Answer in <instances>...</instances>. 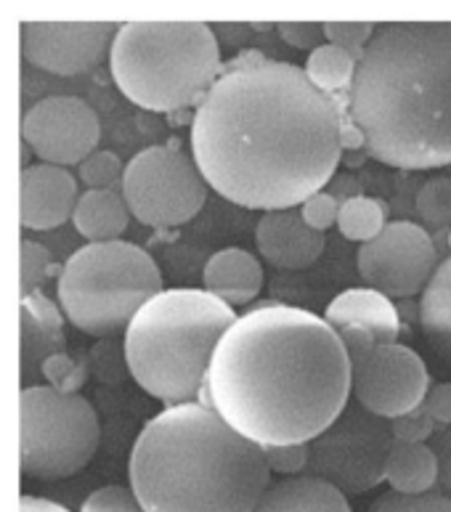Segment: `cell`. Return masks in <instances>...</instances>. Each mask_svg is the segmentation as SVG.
I'll return each mask as SVG.
<instances>
[{"label":"cell","instance_id":"cell-1","mask_svg":"<svg viewBox=\"0 0 451 512\" xmlns=\"http://www.w3.org/2000/svg\"><path fill=\"white\" fill-rule=\"evenodd\" d=\"M348 109L306 69L253 59L218 77L192 120V157L207 186L247 210H295L332 184Z\"/></svg>","mask_w":451,"mask_h":512},{"label":"cell","instance_id":"cell-2","mask_svg":"<svg viewBox=\"0 0 451 512\" xmlns=\"http://www.w3.org/2000/svg\"><path fill=\"white\" fill-rule=\"evenodd\" d=\"M351 359L324 316L266 303L226 332L202 404L263 446L311 444L345 412Z\"/></svg>","mask_w":451,"mask_h":512},{"label":"cell","instance_id":"cell-3","mask_svg":"<svg viewBox=\"0 0 451 512\" xmlns=\"http://www.w3.org/2000/svg\"><path fill=\"white\" fill-rule=\"evenodd\" d=\"M345 107L372 160L401 170L451 165V22L377 24Z\"/></svg>","mask_w":451,"mask_h":512},{"label":"cell","instance_id":"cell-4","mask_svg":"<svg viewBox=\"0 0 451 512\" xmlns=\"http://www.w3.org/2000/svg\"><path fill=\"white\" fill-rule=\"evenodd\" d=\"M268 486L263 446L202 401L162 409L130 451V489L146 512H255Z\"/></svg>","mask_w":451,"mask_h":512},{"label":"cell","instance_id":"cell-5","mask_svg":"<svg viewBox=\"0 0 451 512\" xmlns=\"http://www.w3.org/2000/svg\"><path fill=\"white\" fill-rule=\"evenodd\" d=\"M237 319L213 292L162 290L125 329L130 375L165 406L199 401L215 351Z\"/></svg>","mask_w":451,"mask_h":512},{"label":"cell","instance_id":"cell-6","mask_svg":"<svg viewBox=\"0 0 451 512\" xmlns=\"http://www.w3.org/2000/svg\"><path fill=\"white\" fill-rule=\"evenodd\" d=\"M109 69L125 99L149 112L199 107L221 77V43L205 22H125Z\"/></svg>","mask_w":451,"mask_h":512},{"label":"cell","instance_id":"cell-7","mask_svg":"<svg viewBox=\"0 0 451 512\" xmlns=\"http://www.w3.org/2000/svg\"><path fill=\"white\" fill-rule=\"evenodd\" d=\"M160 292V266L144 247L123 239L75 250L56 284L62 314L91 337L125 332L138 311Z\"/></svg>","mask_w":451,"mask_h":512},{"label":"cell","instance_id":"cell-8","mask_svg":"<svg viewBox=\"0 0 451 512\" xmlns=\"http://www.w3.org/2000/svg\"><path fill=\"white\" fill-rule=\"evenodd\" d=\"M22 473L32 481H64L83 470L99 449V417L80 393L46 383L22 388Z\"/></svg>","mask_w":451,"mask_h":512},{"label":"cell","instance_id":"cell-9","mask_svg":"<svg viewBox=\"0 0 451 512\" xmlns=\"http://www.w3.org/2000/svg\"><path fill=\"white\" fill-rule=\"evenodd\" d=\"M123 199L130 215L149 229L184 226L205 207L207 181L189 154L149 146L125 165Z\"/></svg>","mask_w":451,"mask_h":512},{"label":"cell","instance_id":"cell-10","mask_svg":"<svg viewBox=\"0 0 451 512\" xmlns=\"http://www.w3.org/2000/svg\"><path fill=\"white\" fill-rule=\"evenodd\" d=\"M390 420L375 417L367 409L345 406L322 436L308 444V470L348 494H367L388 478V459L393 451Z\"/></svg>","mask_w":451,"mask_h":512},{"label":"cell","instance_id":"cell-11","mask_svg":"<svg viewBox=\"0 0 451 512\" xmlns=\"http://www.w3.org/2000/svg\"><path fill=\"white\" fill-rule=\"evenodd\" d=\"M361 279L388 298L422 295L441 260L428 231L412 221H393L377 239L359 247Z\"/></svg>","mask_w":451,"mask_h":512},{"label":"cell","instance_id":"cell-12","mask_svg":"<svg viewBox=\"0 0 451 512\" xmlns=\"http://www.w3.org/2000/svg\"><path fill=\"white\" fill-rule=\"evenodd\" d=\"M351 375L356 404L390 422L420 409L430 390L425 361L401 343L380 345L369 359L351 367Z\"/></svg>","mask_w":451,"mask_h":512},{"label":"cell","instance_id":"cell-13","mask_svg":"<svg viewBox=\"0 0 451 512\" xmlns=\"http://www.w3.org/2000/svg\"><path fill=\"white\" fill-rule=\"evenodd\" d=\"M22 138L46 165H83L93 152H99V115L75 96H48L24 115Z\"/></svg>","mask_w":451,"mask_h":512},{"label":"cell","instance_id":"cell-14","mask_svg":"<svg viewBox=\"0 0 451 512\" xmlns=\"http://www.w3.org/2000/svg\"><path fill=\"white\" fill-rule=\"evenodd\" d=\"M120 30L115 22H22V54L32 67L59 77L99 67Z\"/></svg>","mask_w":451,"mask_h":512},{"label":"cell","instance_id":"cell-15","mask_svg":"<svg viewBox=\"0 0 451 512\" xmlns=\"http://www.w3.org/2000/svg\"><path fill=\"white\" fill-rule=\"evenodd\" d=\"M22 226L32 231L59 229L75 215L80 202L75 176L56 165H27L22 170Z\"/></svg>","mask_w":451,"mask_h":512},{"label":"cell","instance_id":"cell-16","mask_svg":"<svg viewBox=\"0 0 451 512\" xmlns=\"http://www.w3.org/2000/svg\"><path fill=\"white\" fill-rule=\"evenodd\" d=\"M255 242L263 260L284 271L311 268L324 253V234L314 231L295 210H276L258 221Z\"/></svg>","mask_w":451,"mask_h":512},{"label":"cell","instance_id":"cell-17","mask_svg":"<svg viewBox=\"0 0 451 512\" xmlns=\"http://www.w3.org/2000/svg\"><path fill=\"white\" fill-rule=\"evenodd\" d=\"M67 348L62 308L43 292L22 298V388L38 385L43 364Z\"/></svg>","mask_w":451,"mask_h":512},{"label":"cell","instance_id":"cell-18","mask_svg":"<svg viewBox=\"0 0 451 512\" xmlns=\"http://www.w3.org/2000/svg\"><path fill=\"white\" fill-rule=\"evenodd\" d=\"M324 319L337 335L343 332H367L380 345L398 343L401 319L388 295L364 287V290H345L324 311Z\"/></svg>","mask_w":451,"mask_h":512},{"label":"cell","instance_id":"cell-19","mask_svg":"<svg viewBox=\"0 0 451 512\" xmlns=\"http://www.w3.org/2000/svg\"><path fill=\"white\" fill-rule=\"evenodd\" d=\"M202 282L207 292H213L215 298H221L231 308L247 306L263 290V268L253 253L242 247H229L207 260Z\"/></svg>","mask_w":451,"mask_h":512},{"label":"cell","instance_id":"cell-20","mask_svg":"<svg viewBox=\"0 0 451 512\" xmlns=\"http://www.w3.org/2000/svg\"><path fill=\"white\" fill-rule=\"evenodd\" d=\"M255 512H353L348 497L316 475L271 481Z\"/></svg>","mask_w":451,"mask_h":512},{"label":"cell","instance_id":"cell-21","mask_svg":"<svg viewBox=\"0 0 451 512\" xmlns=\"http://www.w3.org/2000/svg\"><path fill=\"white\" fill-rule=\"evenodd\" d=\"M130 218L133 215L125 205L123 194L88 189L85 194H80L72 223H75L77 234L88 239V245H101V242H117L123 237Z\"/></svg>","mask_w":451,"mask_h":512},{"label":"cell","instance_id":"cell-22","mask_svg":"<svg viewBox=\"0 0 451 512\" xmlns=\"http://www.w3.org/2000/svg\"><path fill=\"white\" fill-rule=\"evenodd\" d=\"M441 467L430 444L396 441L388 459V486L398 494H428L438 486Z\"/></svg>","mask_w":451,"mask_h":512},{"label":"cell","instance_id":"cell-23","mask_svg":"<svg viewBox=\"0 0 451 512\" xmlns=\"http://www.w3.org/2000/svg\"><path fill=\"white\" fill-rule=\"evenodd\" d=\"M420 327L430 348L451 367V258L441 260L420 298Z\"/></svg>","mask_w":451,"mask_h":512},{"label":"cell","instance_id":"cell-24","mask_svg":"<svg viewBox=\"0 0 451 512\" xmlns=\"http://www.w3.org/2000/svg\"><path fill=\"white\" fill-rule=\"evenodd\" d=\"M337 229L345 239L356 245H367L388 229V205L375 197H353L345 199L337 215Z\"/></svg>","mask_w":451,"mask_h":512},{"label":"cell","instance_id":"cell-25","mask_svg":"<svg viewBox=\"0 0 451 512\" xmlns=\"http://www.w3.org/2000/svg\"><path fill=\"white\" fill-rule=\"evenodd\" d=\"M356 59L351 54H345L343 48L332 46V43H324L308 54L306 59V75L308 80L319 88V91L329 93V96H337V93H348L353 85V77H356Z\"/></svg>","mask_w":451,"mask_h":512},{"label":"cell","instance_id":"cell-26","mask_svg":"<svg viewBox=\"0 0 451 512\" xmlns=\"http://www.w3.org/2000/svg\"><path fill=\"white\" fill-rule=\"evenodd\" d=\"M77 176H80V181H83L88 189L112 192L117 184H123L125 165L115 152L101 149V152H93L91 157L80 165V173H77Z\"/></svg>","mask_w":451,"mask_h":512},{"label":"cell","instance_id":"cell-27","mask_svg":"<svg viewBox=\"0 0 451 512\" xmlns=\"http://www.w3.org/2000/svg\"><path fill=\"white\" fill-rule=\"evenodd\" d=\"M367 512H451V497H446L444 491H428V494L388 491L377 497Z\"/></svg>","mask_w":451,"mask_h":512},{"label":"cell","instance_id":"cell-28","mask_svg":"<svg viewBox=\"0 0 451 512\" xmlns=\"http://www.w3.org/2000/svg\"><path fill=\"white\" fill-rule=\"evenodd\" d=\"M417 213L430 226L451 223V178H430L417 192Z\"/></svg>","mask_w":451,"mask_h":512},{"label":"cell","instance_id":"cell-29","mask_svg":"<svg viewBox=\"0 0 451 512\" xmlns=\"http://www.w3.org/2000/svg\"><path fill=\"white\" fill-rule=\"evenodd\" d=\"M377 32V24L372 22H324V38L332 46L343 48L345 54H351L356 62L367 51Z\"/></svg>","mask_w":451,"mask_h":512},{"label":"cell","instance_id":"cell-30","mask_svg":"<svg viewBox=\"0 0 451 512\" xmlns=\"http://www.w3.org/2000/svg\"><path fill=\"white\" fill-rule=\"evenodd\" d=\"M51 266H54V258H51V253H48L46 247L38 245V242H32V239H24L22 242V298L40 292V284L48 279Z\"/></svg>","mask_w":451,"mask_h":512},{"label":"cell","instance_id":"cell-31","mask_svg":"<svg viewBox=\"0 0 451 512\" xmlns=\"http://www.w3.org/2000/svg\"><path fill=\"white\" fill-rule=\"evenodd\" d=\"M43 377H46V385H51V388L62 390V393H77L83 388L88 369H85V364L67 356V353H59V356H51L43 364Z\"/></svg>","mask_w":451,"mask_h":512},{"label":"cell","instance_id":"cell-32","mask_svg":"<svg viewBox=\"0 0 451 512\" xmlns=\"http://www.w3.org/2000/svg\"><path fill=\"white\" fill-rule=\"evenodd\" d=\"M80 512H146L133 494V489L125 486H101L80 505Z\"/></svg>","mask_w":451,"mask_h":512},{"label":"cell","instance_id":"cell-33","mask_svg":"<svg viewBox=\"0 0 451 512\" xmlns=\"http://www.w3.org/2000/svg\"><path fill=\"white\" fill-rule=\"evenodd\" d=\"M266 462L271 475H282V478H292V475H303L308 470V444L295 446H268Z\"/></svg>","mask_w":451,"mask_h":512},{"label":"cell","instance_id":"cell-34","mask_svg":"<svg viewBox=\"0 0 451 512\" xmlns=\"http://www.w3.org/2000/svg\"><path fill=\"white\" fill-rule=\"evenodd\" d=\"M390 428H393L396 441H404V444H430V438H433L438 425L430 420V414L420 406V409H414V412L390 422Z\"/></svg>","mask_w":451,"mask_h":512},{"label":"cell","instance_id":"cell-35","mask_svg":"<svg viewBox=\"0 0 451 512\" xmlns=\"http://www.w3.org/2000/svg\"><path fill=\"white\" fill-rule=\"evenodd\" d=\"M276 32H279V38L287 46L298 48V51H308V54H314L316 48L327 43L324 24L319 22H279L276 24Z\"/></svg>","mask_w":451,"mask_h":512},{"label":"cell","instance_id":"cell-36","mask_svg":"<svg viewBox=\"0 0 451 512\" xmlns=\"http://www.w3.org/2000/svg\"><path fill=\"white\" fill-rule=\"evenodd\" d=\"M340 199L332 197L329 192H319L316 197H311L306 205L300 207V215H303V221L311 226L314 231H327L332 226H337V215H340Z\"/></svg>","mask_w":451,"mask_h":512},{"label":"cell","instance_id":"cell-37","mask_svg":"<svg viewBox=\"0 0 451 512\" xmlns=\"http://www.w3.org/2000/svg\"><path fill=\"white\" fill-rule=\"evenodd\" d=\"M430 449L436 451L438 467H441V478L438 486L446 497H451V425H441L436 428L433 438H430Z\"/></svg>","mask_w":451,"mask_h":512},{"label":"cell","instance_id":"cell-38","mask_svg":"<svg viewBox=\"0 0 451 512\" xmlns=\"http://www.w3.org/2000/svg\"><path fill=\"white\" fill-rule=\"evenodd\" d=\"M422 409L430 414V420L441 425H451V383H438L428 390L422 401Z\"/></svg>","mask_w":451,"mask_h":512},{"label":"cell","instance_id":"cell-39","mask_svg":"<svg viewBox=\"0 0 451 512\" xmlns=\"http://www.w3.org/2000/svg\"><path fill=\"white\" fill-rule=\"evenodd\" d=\"M215 38L221 46H242L247 38H250V27L247 24H213Z\"/></svg>","mask_w":451,"mask_h":512},{"label":"cell","instance_id":"cell-40","mask_svg":"<svg viewBox=\"0 0 451 512\" xmlns=\"http://www.w3.org/2000/svg\"><path fill=\"white\" fill-rule=\"evenodd\" d=\"M19 512H69V510L64 505H59V502H51V499L24 494L22 502H19Z\"/></svg>","mask_w":451,"mask_h":512},{"label":"cell","instance_id":"cell-41","mask_svg":"<svg viewBox=\"0 0 451 512\" xmlns=\"http://www.w3.org/2000/svg\"><path fill=\"white\" fill-rule=\"evenodd\" d=\"M449 245H451V231H449Z\"/></svg>","mask_w":451,"mask_h":512}]
</instances>
